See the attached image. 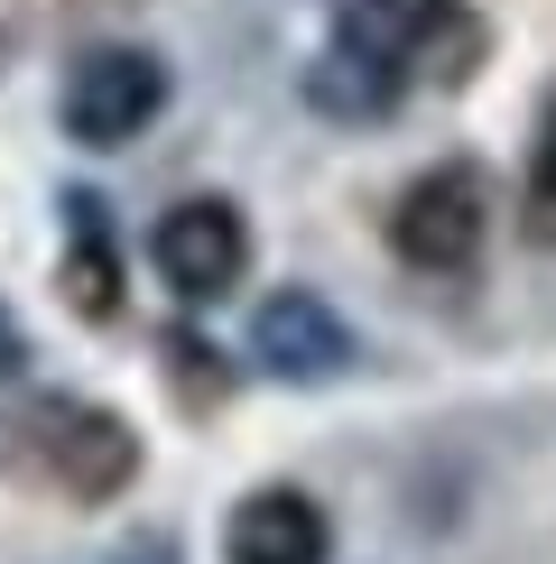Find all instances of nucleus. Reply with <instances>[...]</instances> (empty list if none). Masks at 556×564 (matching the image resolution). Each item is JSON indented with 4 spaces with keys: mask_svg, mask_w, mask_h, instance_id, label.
<instances>
[{
    "mask_svg": "<svg viewBox=\"0 0 556 564\" xmlns=\"http://www.w3.org/2000/svg\"><path fill=\"white\" fill-rule=\"evenodd\" d=\"M334 46L371 56L381 75H436V84H463L482 65V19L463 0H343L334 10Z\"/></svg>",
    "mask_w": 556,
    "mask_h": 564,
    "instance_id": "nucleus-1",
    "label": "nucleus"
},
{
    "mask_svg": "<svg viewBox=\"0 0 556 564\" xmlns=\"http://www.w3.org/2000/svg\"><path fill=\"white\" fill-rule=\"evenodd\" d=\"M250 361H260L269 380L316 389V380H343V370H353V334H343V315L324 296L278 288L260 315H250Z\"/></svg>",
    "mask_w": 556,
    "mask_h": 564,
    "instance_id": "nucleus-6",
    "label": "nucleus"
},
{
    "mask_svg": "<svg viewBox=\"0 0 556 564\" xmlns=\"http://www.w3.org/2000/svg\"><path fill=\"white\" fill-rule=\"evenodd\" d=\"M158 102H168V65L149 46H93V56H75L56 111H65V139H84V149H130L158 121Z\"/></svg>",
    "mask_w": 556,
    "mask_h": 564,
    "instance_id": "nucleus-4",
    "label": "nucleus"
},
{
    "mask_svg": "<svg viewBox=\"0 0 556 564\" xmlns=\"http://www.w3.org/2000/svg\"><path fill=\"white\" fill-rule=\"evenodd\" d=\"M0 370H19V334H10V315H0Z\"/></svg>",
    "mask_w": 556,
    "mask_h": 564,
    "instance_id": "nucleus-11",
    "label": "nucleus"
},
{
    "mask_svg": "<svg viewBox=\"0 0 556 564\" xmlns=\"http://www.w3.org/2000/svg\"><path fill=\"white\" fill-rule=\"evenodd\" d=\"M324 546H334V528H324V509L307 490H250L223 528L232 564H324Z\"/></svg>",
    "mask_w": 556,
    "mask_h": 564,
    "instance_id": "nucleus-7",
    "label": "nucleus"
},
{
    "mask_svg": "<svg viewBox=\"0 0 556 564\" xmlns=\"http://www.w3.org/2000/svg\"><path fill=\"white\" fill-rule=\"evenodd\" d=\"M520 231L538 250H556V121L538 139V158H528V195H520Z\"/></svg>",
    "mask_w": 556,
    "mask_h": 564,
    "instance_id": "nucleus-10",
    "label": "nucleus"
},
{
    "mask_svg": "<svg viewBox=\"0 0 556 564\" xmlns=\"http://www.w3.org/2000/svg\"><path fill=\"white\" fill-rule=\"evenodd\" d=\"M65 305L75 315H121V250L93 195H65Z\"/></svg>",
    "mask_w": 556,
    "mask_h": 564,
    "instance_id": "nucleus-8",
    "label": "nucleus"
},
{
    "mask_svg": "<svg viewBox=\"0 0 556 564\" xmlns=\"http://www.w3.org/2000/svg\"><path fill=\"white\" fill-rule=\"evenodd\" d=\"M149 260H158V278H168L185 305H214V296L242 288L250 231H242V214H232L223 195H185V204H168V214H158Z\"/></svg>",
    "mask_w": 556,
    "mask_h": 564,
    "instance_id": "nucleus-5",
    "label": "nucleus"
},
{
    "mask_svg": "<svg viewBox=\"0 0 556 564\" xmlns=\"http://www.w3.org/2000/svg\"><path fill=\"white\" fill-rule=\"evenodd\" d=\"M482 231H492V195H482V167H463V158L455 167H427L399 204H389V250H399L408 269H436V278L473 269Z\"/></svg>",
    "mask_w": 556,
    "mask_h": 564,
    "instance_id": "nucleus-3",
    "label": "nucleus"
},
{
    "mask_svg": "<svg viewBox=\"0 0 556 564\" xmlns=\"http://www.w3.org/2000/svg\"><path fill=\"white\" fill-rule=\"evenodd\" d=\"M307 102L334 111V121H381V111L399 102V75H381V65L353 56V46H324L316 75H307Z\"/></svg>",
    "mask_w": 556,
    "mask_h": 564,
    "instance_id": "nucleus-9",
    "label": "nucleus"
},
{
    "mask_svg": "<svg viewBox=\"0 0 556 564\" xmlns=\"http://www.w3.org/2000/svg\"><path fill=\"white\" fill-rule=\"evenodd\" d=\"M19 454L38 463L65 500H111L139 473V435L111 408H84V398H38L29 426H19Z\"/></svg>",
    "mask_w": 556,
    "mask_h": 564,
    "instance_id": "nucleus-2",
    "label": "nucleus"
}]
</instances>
